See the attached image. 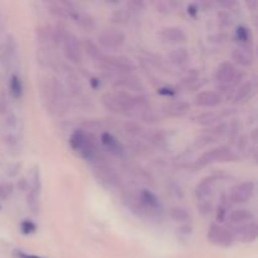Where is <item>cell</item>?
Wrapping results in <instances>:
<instances>
[{"mask_svg":"<svg viewBox=\"0 0 258 258\" xmlns=\"http://www.w3.org/2000/svg\"><path fill=\"white\" fill-rule=\"evenodd\" d=\"M116 87H122V88H127L130 91H135V92L141 93L144 91V86L143 83L140 82V80L131 75H126L122 76L121 78H118L117 81L115 82Z\"/></svg>","mask_w":258,"mask_h":258,"instance_id":"cell-23","label":"cell"},{"mask_svg":"<svg viewBox=\"0 0 258 258\" xmlns=\"http://www.w3.org/2000/svg\"><path fill=\"white\" fill-rule=\"evenodd\" d=\"M169 216L173 221L181 222V223H188V222L191 221L190 211L184 208V207H173L169 211Z\"/></svg>","mask_w":258,"mask_h":258,"instance_id":"cell-27","label":"cell"},{"mask_svg":"<svg viewBox=\"0 0 258 258\" xmlns=\"http://www.w3.org/2000/svg\"><path fill=\"white\" fill-rule=\"evenodd\" d=\"M14 191V186L10 183H2L0 184V199L2 201H7L10 198V196Z\"/></svg>","mask_w":258,"mask_h":258,"instance_id":"cell-32","label":"cell"},{"mask_svg":"<svg viewBox=\"0 0 258 258\" xmlns=\"http://www.w3.org/2000/svg\"><path fill=\"white\" fill-rule=\"evenodd\" d=\"M236 4H237L236 2H221L219 3V5H222V7H226V8L233 7V5H236Z\"/></svg>","mask_w":258,"mask_h":258,"instance_id":"cell-43","label":"cell"},{"mask_svg":"<svg viewBox=\"0 0 258 258\" xmlns=\"http://www.w3.org/2000/svg\"><path fill=\"white\" fill-rule=\"evenodd\" d=\"M207 237H208L209 242H211L212 244H216V246H219V247H224V248L231 247L234 242V237L231 229L226 228V227L217 223L211 224Z\"/></svg>","mask_w":258,"mask_h":258,"instance_id":"cell-10","label":"cell"},{"mask_svg":"<svg viewBox=\"0 0 258 258\" xmlns=\"http://www.w3.org/2000/svg\"><path fill=\"white\" fill-rule=\"evenodd\" d=\"M15 50H17V43H15V39L9 35L5 39L4 45H3L2 50V62L4 66H8L15 55Z\"/></svg>","mask_w":258,"mask_h":258,"instance_id":"cell-24","label":"cell"},{"mask_svg":"<svg viewBox=\"0 0 258 258\" xmlns=\"http://www.w3.org/2000/svg\"><path fill=\"white\" fill-rule=\"evenodd\" d=\"M254 92H256V82L251 80L246 81V82H243L238 87L236 95H234L233 101L236 103L246 102L254 95Z\"/></svg>","mask_w":258,"mask_h":258,"instance_id":"cell-20","label":"cell"},{"mask_svg":"<svg viewBox=\"0 0 258 258\" xmlns=\"http://www.w3.org/2000/svg\"><path fill=\"white\" fill-rule=\"evenodd\" d=\"M232 59L241 67H251L253 64V54L249 47H238L232 52Z\"/></svg>","mask_w":258,"mask_h":258,"instance_id":"cell-19","label":"cell"},{"mask_svg":"<svg viewBox=\"0 0 258 258\" xmlns=\"http://www.w3.org/2000/svg\"><path fill=\"white\" fill-rule=\"evenodd\" d=\"M222 176L218 175V174H213V175L206 176L204 179H202L196 186V190H194V194H196V198L198 199L199 202L209 201L211 196L213 194L214 185L218 180H221Z\"/></svg>","mask_w":258,"mask_h":258,"instance_id":"cell-12","label":"cell"},{"mask_svg":"<svg viewBox=\"0 0 258 258\" xmlns=\"http://www.w3.org/2000/svg\"><path fill=\"white\" fill-rule=\"evenodd\" d=\"M19 229L24 236H29V234H34L38 231V226L35 224L34 221L32 219H23L19 224Z\"/></svg>","mask_w":258,"mask_h":258,"instance_id":"cell-30","label":"cell"},{"mask_svg":"<svg viewBox=\"0 0 258 258\" xmlns=\"http://www.w3.org/2000/svg\"><path fill=\"white\" fill-rule=\"evenodd\" d=\"M8 108H9L8 96H7V93L3 91V92H0V115H4V113H7Z\"/></svg>","mask_w":258,"mask_h":258,"instance_id":"cell-35","label":"cell"},{"mask_svg":"<svg viewBox=\"0 0 258 258\" xmlns=\"http://www.w3.org/2000/svg\"><path fill=\"white\" fill-rule=\"evenodd\" d=\"M13 256H14V258H44L40 256H35V254L25 253V252L19 251V249H15V251L13 252Z\"/></svg>","mask_w":258,"mask_h":258,"instance_id":"cell-39","label":"cell"},{"mask_svg":"<svg viewBox=\"0 0 258 258\" xmlns=\"http://www.w3.org/2000/svg\"><path fill=\"white\" fill-rule=\"evenodd\" d=\"M126 7H127L128 12L136 13V12H141V10L144 9V7H145V4H144L143 2H130L126 4Z\"/></svg>","mask_w":258,"mask_h":258,"instance_id":"cell-38","label":"cell"},{"mask_svg":"<svg viewBox=\"0 0 258 258\" xmlns=\"http://www.w3.org/2000/svg\"><path fill=\"white\" fill-rule=\"evenodd\" d=\"M159 38L165 44L179 45L186 42V34L179 27H165L159 32Z\"/></svg>","mask_w":258,"mask_h":258,"instance_id":"cell-13","label":"cell"},{"mask_svg":"<svg viewBox=\"0 0 258 258\" xmlns=\"http://www.w3.org/2000/svg\"><path fill=\"white\" fill-rule=\"evenodd\" d=\"M243 77L244 73L231 62H222L214 72V81L217 82V86L234 87L243 80Z\"/></svg>","mask_w":258,"mask_h":258,"instance_id":"cell-6","label":"cell"},{"mask_svg":"<svg viewBox=\"0 0 258 258\" xmlns=\"http://www.w3.org/2000/svg\"><path fill=\"white\" fill-rule=\"evenodd\" d=\"M103 70L130 75L131 72L135 71V66L126 57H108V55H106V63Z\"/></svg>","mask_w":258,"mask_h":258,"instance_id":"cell-14","label":"cell"},{"mask_svg":"<svg viewBox=\"0 0 258 258\" xmlns=\"http://www.w3.org/2000/svg\"><path fill=\"white\" fill-rule=\"evenodd\" d=\"M53 39H54L55 45L62 47L63 54L71 63L80 64L82 62V45L75 34L67 32L63 27L57 25V27L53 28Z\"/></svg>","mask_w":258,"mask_h":258,"instance_id":"cell-4","label":"cell"},{"mask_svg":"<svg viewBox=\"0 0 258 258\" xmlns=\"http://www.w3.org/2000/svg\"><path fill=\"white\" fill-rule=\"evenodd\" d=\"M198 10H199L198 4H196V3H193V4L189 5L188 10H186V12H188V14L190 15L191 18H196L197 15H198Z\"/></svg>","mask_w":258,"mask_h":258,"instance_id":"cell-40","label":"cell"},{"mask_svg":"<svg viewBox=\"0 0 258 258\" xmlns=\"http://www.w3.org/2000/svg\"><path fill=\"white\" fill-rule=\"evenodd\" d=\"M256 190V183L254 181H243L233 186L229 194V199L233 204L247 203L253 197Z\"/></svg>","mask_w":258,"mask_h":258,"instance_id":"cell-11","label":"cell"},{"mask_svg":"<svg viewBox=\"0 0 258 258\" xmlns=\"http://www.w3.org/2000/svg\"><path fill=\"white\" fill-rule=\"evenodd\" d=\"M169 59L176 67H184L189 60V53L185 48L178 47L169 53Z\"/></svg>","mask_w":258,"mask_h":258,"instance_id":"cell-25","label":"cell"},{"mask_svg":"<svg viewBox=\"0 0 258 258\" xmlns=\"http://www.w3.org/2000/svg\"><path fill=\"white\" fill-rule=\"evenodd\" d=\"M191 120L201 126H214L219 121V116L217 113L211 112V111H206V112L193 116Z\"/></svg>","mask_w":258,"mask_h":258,"instance_id":"cell-26","label":"cell"},{"mask_svg":"<svg viewBox=\"0 0 258 258\" xmlns=\"http://www.w3.org/2000/svg\"><path fill=\"white\" fill-rule=\"evenodd\" d=\"M101 144L110 155L116 156V158H122L125 155V148L122 146V144L108 131L101 134Z\"/></svg>","mask_w":258,"mask_h":258,"instance_id":"cell-16","label":"cell"},{"mask_svg":"<svg viewBox=\"0 0 258 258\" xmlns=\"http://www.w3.org/2000/svg\"><path fill=\"white\" fill-rule=\"evenodd\" d=\"M218 18H219V24H221V27L224 28V27H229V25H231L232 18L227 12L219 13Z\"/></svg>","mask_w":258,"mask_h":258,"instance_id":"cell-36","label":"cell"},{"mask_svg":"<svg viewBox=\"0 0 258 258\" xmlns=\"http://www.w3.org/2000/svg\"><path fill=\"white\" fill-rule=\"evenodd\" d=\"M81 45H82V50H86L88 57H90L93 62L97 63V64L103 70L106 63V55L101 52V49L97 47V44L93 43L91 39H83Z\"/></svg>","mask_w":258,"mask_h":258,"instance_id":"cell-18","label":"cell"},{"mask_svg":"<svg viewBox=\"0 0 258 258\" xmlns=\"http://www.w3.org/2000/svg\"><path fill=\"white\" fill-rule=\"evenodd\" d=\"M10 96L15 100H19L23 96V82L18 75H13L9 81Z\"/></svg>","mask_w":258,"mask_h":258,"instance_id":"cell-29","label":"cell"},{"mask_svg":"<svg viewBox=\"0 0 258 258\" xmlns=\"http://www.w3.org/2000/svg\"><path fill=\"white\" fill-rule=\"evenodd\" d=\"M222 101L223 100L216 91H203L194 97V105L198 107L213 108L221 105Z\"/></svg>","mask_w":258,"mask_h":258,"instance_id":"cell-17","label":"cell"},{"mask_svg":"<svg viewBox=\"0 0 258 258\" xmlns=\"http://www.w3.org/2000/svg\"><path fill=\"white\" fill-rule=\"evenodd\" d=\"M125 130L128 135H133V136H138L143 134V128L138 125V123H134V122H128L125 125Z\"/></svg>","mask_w":258,"mask_h":258,"instance_id":"cell-34","label":"cell"},{"mask_svg":"<svg viewBox=\"0 0 258 258\" xmlns=\"http://www.w3.org/2000/svg\"><path fill=\"white\" fill-rule=\"evenodd\" d=\"M190 110V105L183 101H174L164 107V112L169 117H183Z\"/></svg>","mask_w":258,"mask_h":258,"instance_id":"cell-21","label":"cell"},{"mask_svg":"<svg viewBox=\"0 0 258 258\" xmlns=\"http://www.w3.org/2000/svg\"><path fill=\"white\" fill-rule=\"evenodd\" d=\"M93 174H95L96 179L100 181L102 185L106 188H117L121 185V178L117 174V171L112 168L111 165L106 163H101L100 160L96 163L95 168H93Z\"/></svg>","mask_w":258,"mask_h":258,"instance_id":"cell-8","label":"cell"},{"mask_svg":"<svg viewBox=\"0 0 258 258\" xmlns=\"http://www.w3.org/2000/svg\"><path fill=\"white\" fill-rule=\"evenodd\" d=\"M236 40L241 44V47H249L252 43V33L249 28L244 25H238L236 28Z\"/></svg>","mask_w":258,"mask_h":258,"instance_id":"cell-28","label":"cell"},{"mask_svg":"<svg viewBox=\"0 0 258 258\" xmlns=\"http://www.w3.org/2000/svg\"><path fill=\"white\" fill-rule=\"evenodd\" d=\"M25 191H27L25 201H27L28 208L33 214H38L40 211V196H42V179H40V171L38 166H34L30 171Z\"/></svg>","mask_w":258,"mask_h":258,"instance_id":"cell-5","label":"cell"},{"mask_svg":"<svg viewBox=\"0 0 258 258\" xmlns=\"http://www.w3.org/2000/svg\"><path fill=\"white\" fill-rule=\"evenodd\" d=\"M40 97L50 113L59 115L67 111V92L59 81L53 77L43 78L39 83Z\"/></svg>","mask_w":258,"mask_h":258,"instance_id":"cell-2","label":"cell"},{"mask_svg":"<svg viewBox=\"0 0 258 258\" xmlns=\"http://www.w3.org/2000/svg\"><path fill=\"white\" fill-rule=\"evenodd\" d=\"M27 186H28V179L27 178H22L19 181H18V188H19V190L25 191L27 190Z\"/></svg>","mask_w":258,"mask_h":258,"instance_id":"cell-42","label":"cell"},{"mask_svg":"<svg viewBox=\"0 0 258 258\" xmlns=\"http://www.w3.org/2000/svg\"><path fill=\"white\" fill-rule=\"evenodd\" d=\"M233 233L234 239H239L243 243H251V242L256 241L257 236H258V227L257 223L254 221L249 222V223H244L241 224V226L237 227L234 229Z\"/></svg>","mask_w":258,"mask_h":258,"instance_id":"cell-15","label":"cell"},{"mask_svg":"<svg viewBox=\"0 0 258 258\" xmlns=\"http://www.w3.org/2000/svg\"><path fill=\"white\" fill-rule=\"evenodd\" d=\"M158 92L160 93V95H163V96H174V95H176V91L173 90V88H170V87H161L160 90L158 91Z\"/></svg>","mask_w":258,"mask_h":258,"instance_id":"cell-41","label":"cell"},{"mask_svg":"<svg viewBox=\"0 0 258 258\" xmlns=\"http://www.w3.org/2000/svg\"><path fill=\"white\" fill-rule=\"evenodd\" d=\"M224 196L222 197V203L219 204L218 208H217V221L218 222H224L226 221L227 216H228V208H227L226 203H224Z\"/></svg>","mask_w":258,"mask_h":258,"instance_id":"cell-33","label":"cell"},{"mask_svg":"<svg viewBox=\"0 0 258 258\" xmlns=\"http://www.w3.org/2000/svg\"><path fill=\"white\" fill-rule=\"evenodd\" d=\"M98 43L103 50L117 52L125 44V35L117 29H105L98 35Z\"/></svg>","mask_w":258,"mask_h":258,"instance_id":"cell-9","label":"cell"},{"mask_svg":"<svg viewBox=\"0 0 258 258\" xmlns=\"http://www.w3.org/2000/svg\"><path fill=\"white\" fill-rule=\"evenodd\" d=\"M198 209L203 216H207L212 212L213 207H212V203L209 201H204V202H199L198 204Z\"/></svg>","mask_w":258,"mask_h":258,"instance_id":"cell-37","label":"cell"},{"mask_svg":"<svg viewBox=\"0 0 258 258\" xmlns=\"http://www.w3.org/2000/svg\"><path fill=\"white\" fill-rule=\"evenodd\" d=\"M237 160V155L227 146H218L211 149L199 156L197 160V168H204L216 163H233Z\"/></svg>","mask_w":258,"mask_h":258,"instance_id":"cell-7","label":"cell"},{"mask_svg":"<svg viewBox=\"0 0 258 258\" xmlns=\"http://www.w3.org/2000/svg\"><path fill=\"white\" fill-rule=\"evenodd\" d=\"M91 85H92V88L100 87V82H98L97 78H91Z\"/></svg>","mask_w":258,"mask_h":258,"instance_id":"cell-44","label":"cell"},{"mask_svg":"<svg viewBox=\"0 0 258 258\" xmlns=\"http://www.w3.org/2000/svg\"><path fill=\"white\" fill-rule=\"evenodd\" d=\"M70 146L78 156L87 161H98L100 148L95 136L85 130H75L70 138Z\"/></svg>","mask_w":258,"mask_h":258,"instance_id":"cell-3","label":"cell"},{"mask_svg":"<svg viewBox=\"0 0 258 258\" xmlns=\"http://www.w3.org/2000/svg\"><path fill=\"white\" fill-rule=\"evenodd\" d=\"M0 209H2V207H0Z\"/></svg>","mask_w":258,"mask_h":258,"instance_id":"cell-45","label":"cell"},{"mask_svg":"<svg viewBox=\"0 0 258 258\" xmlns=\"http://www.w3.org/2000/svg\"><path fill=\"white\" fill-rule=\"evenodd\" d=\"M148 98L143 95H131L126 91H115L102 97L106 108L123 115H139L141 118L150 112Z\"/></svg>","mask_w":258,"mask_h":258,"instance_id":"cell-1","label":"cell"},{"mask_svg":"<svg viewBox=\"0 0 258 258\" xmlns=\"http://www.w3.org/2000/svg\"><path fill=\"white\" fill-rule=\"evenodd\" d=\"M198 80H199L198 70H191L186 73V76L183 78V81H181V82H183V85H185V86H193L198 82Z\"/></svg>","mask_w":258,"mask_h":258,"instance_id":"cell-31","label":"cell"},{"mask_svg":"<svg viewBox=\"0 0 258 258\" xmlns=\"http://www.w3.org/2000/svg\"><path fill=\"white\" fill-rule=\"evenodd\" d=\"M228 221L232 224H237V226H241V224L249 223V222L254 221V214L253 212L249 211V209H234L231 213L228 214Z\"/></svg>","mask_w":258,"mask_h":258,"instance_id":"cell-22","label":"cell"}]
</instances>
